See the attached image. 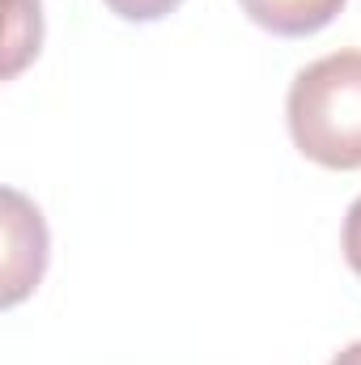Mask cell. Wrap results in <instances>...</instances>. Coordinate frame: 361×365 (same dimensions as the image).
<instances>
[{"instance_id":"cell-1","label":"cell","mask_w":361,"mask_h":365,"mask_svg":"<svg viewBox=\"0 0 361 365\" xmlns=\"http://www.w3.org/2000/svg\"><path fill=\"white\" fill-rule=\"evenodd\" d=\"M285 115L293 145L310 162L361 170V51H336L306 64L289 86Z\"/></svg>"},{"instance_id":"cell-2","label":"cell","mask_w":361,"mask_h":365,"mask_svg":"<svg viewBox=\"0 0 361 365\" xmlns=\"http://www.w3.org/2000/svg\"><path fill=\"white\" fill-rule=\"evenodd\" d=\"M4 306H17L39 280H43V268H47V225L39 217V208L4 187Z\"/></svg>"},{"instance_id":"cell-3","label":"cell","mask_w":361,"mask_h":365,"mask_svg":"<svg viewBox=\"0 0 361 365\" xmlns=\"http://www.w3.org/2000/svg\"><path fill=\"white\" fill-rule=\"evenodd\" d=\"M238 4L255 26H264L280 38L315 34L345 9V0H238Z\"/></svg>"},{"instance_id":"cell-4","label":"cell","mask_w":361,"mask_h":365,"mask_svg":"<svg viewBox=\"0 0 361 365\" xmlns=\"http://www.w3.org/2000/svg\"><path fill=\"white\" fill-rule=\"evenodd\" d=\"M13 21H9V56H4V77L21 73V64L30 56H39V38H43V17H39V0H9Z\"/></svg>"},{"instance_id":"cell-5","label":"cell","mask_w":361,"mask_h":365,"mask_svg":"<svg viewBox=\"0 0 361 365\" xmlns=\"http://www.w3.org/2000/svg\"><path fill=\"white\" fill-rule=\"evenodd\" d=\"M183 0H106L111 13H119L123 21H158L171 9H179Z\"/></svg>"},{"instance_id":"cell-6","label":"cell","mask_w":361,"mask_h":365,"mask_svg":"<svg viewBox=\"0 0 361 365\" xmlns=\"http://www.w3.org/2000/svg\"><path fill=\"white\" fill-rule=\"evenodd\" d=\"M345 259H349V268L361 276V195L353 200V208H349V217H345Z\"/></svg>"},{"instance_id":"cell-7","label":"cell","mask_w":361,"mask_h":365,"mask_svg":"<svg viewBox=\"0 0 361 365\" xmlns=\"http://www.w3.org/2000/svg\"><path fill=\"white\" fill-rule=\"evenodd\" d=\"M332 365H361V340H357V344H349L345 353H336V361H332Z\"/></svg>"}]
</instances>
